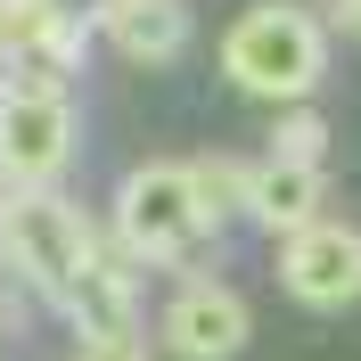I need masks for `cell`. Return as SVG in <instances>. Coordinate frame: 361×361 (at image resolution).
Wrapping results in <instances>:
<instances>
[{"label": "cell", "mask_w": 361, "mask_h": 361, "mask_svg": "<svg viewBox=\"0 0 361 361\" xmlns=\"http://www.w3.org/2000/svg\"><path fill=\"white\" fill-rule=\"evenodd\" d=\"M197 173V197H205V222L222 230L230 214H247V173L255 164H230V157H205V164H189Z\"/></svg>", "instance_id": "obj_10"}, {"label": "cell", "mask_w": 361, "mask_h": 361, "mask_svg": "<svg viewBox=\"0 0 361 361\" xmlns=\"http://www.w3.org/2000/svg\"><path fill=\"white\" fill-rule=\"evenodd\" d=\"M205 197L189 164H140L123 189H115V238L140 255V263H173L180 247L205 238Z\"/></svg>", "instance_id": "obj_2"}, {"label": "cell", "mask_w": 361, "mask_h": 361, "mask_svg": "<svg viewBox=\"0 0 361 361\" xmlns=\"http://www.w3.org/2000/svg\"><path fill=\"white\" fill-rule=\"evenodd\" d=\"M329 8H337V17H345V25L361 33V0H329Z\"/></svg>", "instance_id": "obj_13"}, {"label": "cell", "mask_w": 361, "mask_h": 361, "mask_svg": "<svg viewBox=\"0 0 361 361\" xmlns=\"http://www.w3.org/2000/svg\"><path fill=\"white\" fill-rule=\"evenodd\" d=\"M247 337H255V312L222 279H189L164 304V353H180V361H238Z\"/></svg>", "instance_id": "obj_6"}, {"label": "cell", "mask_w": 361, "mask_h": 361, "mask_svg": "<svg viewBox=\"0 0 361 361\" xmlns=\"http://www.w3.org/2000/svg\"><path fill=\"white\" fill-rule=\"evenodd\" d=\"M279 288L312 312H337L361 295V230L345 222H304L279 238Z\"/></svg>", "instance_id": "obj_5"}, {"label": "cell", "mask_w": 361, "mask_h": 361, "mask_svg": "<svg viewBox=\"0 0 361 361\" xmlns=\"http://www.w3.org/2000/svg\"><path fill=\"white\" fill-rule=\"evenodd\" d=\"M74 157V107L49 82H8L0 90V180L8 189H49Z\"/></svg>", "instance_id": "obj_4"}, {"label": "cell", "mask_w": 361, "mask_h": 361, "mask_svg": "<svg viewBox=\"0 0 361 361\" xmlns=\"http://www.w3.org/2000/svg\"><path fill=\"white\" fill-rule=\"evenodd\" d=\"M247 222H263L271 238H288V230L320 222V164H255L247 173Z\"/></svg>", "instance_id": "obj_9"}, {"label": "cell", "mask_w": 361, "mask_h": 361, "mask_svg": "<svg viewBox=\"0 0 361 361\" xmlns=\"http://www.w3.org/2000/svg\"><path fill=\"white\" fill-rule=\"evenodd\" d=\"M222 74L247 99H271V107H295L312 99V82L329 74V25L295 0H255L247 17L222 33Z\"/></svg>", "instance_id": "obj_1"}, {"label": "cell", "mask_w": 361, "mask_h": 361, "mask_svg": "<svg viewBox=\"0 0 361 361\" xmlns=\"http://www.w3.org/2000/svg\"><path fill=\"white\" fill-rule=\"evenodd\" d=\"M8 263L33 279L42 295H66L74 288V271L99 255V238H90V222H82V205H66L58 189H17L8 197Z\"/></svg>", "instance_id": "obj_3"}, {"label": "cell", "mask_w": 361, "mask_h": 361, "mask_svg": "<svg viewBox=\"0 0 361 361\" xmlns=\"http://www.w3.org/2000/svg\"><path fill=\"white\" fill-rule=\"evenodd\" d=\"M271 157H279V164H320V157H329V123L295 99V107L279 115V132H271Z\"/></svg>", "instance_id": "obj_11"}, {"label": "cell", "mask_w": 361, "mask_h": 361, "mask_svg": "<svg viewBox=\"0 0 361 361\" xmlns=\"http://www.w3.org/2000/svg\"><path fill=\"white\" fill-rule=\"evenodd\" d=\"M99 33L132 66H164V58L189 49V8L180 0H99Z\"/></svg>", "instance_id": "obj_7"}, {"label": "cell", "mask_w": 361, "mask_h": 361, "mask_svg": "<svg viewBox=\"0 0 361 361\" xmlns=\"http://www.w3.org/2000/svg\"><path fill=\"white\" fill-rule=\"evenodd\" d=\"M58 304H66V320H74V337H82V345H132V337H140L132 288H123V271H107L99 255L74 271V288L58 295Z\"/></svg>", "instance_id": "obj_8"}, {"label": "cell", "mask_w": 361, "mask_h": 361, "mask_svg": "<svg viewBox=\"0 0 361 361\" xmlns=\"http://www.w3.org/2000/svg\"><path fill=\"white\" fill-rule=\"evenodd\" d=\"M82 361H140V337L132 345H82Z\"/></svg>", "instance_id": "obj_12"}, {"label": "cell", "mask_w": 361, "mask_h": 361, "mask_svg": "<svg viewBox=\"0 0 361 361\" xmlns=\"http://www.w3.org/2000/svg\"><path fill=\"white\" fill-rule=\"evenodd\" d=\"M0 74H8V42H0Z\"/></svg>", "instance_id": "obj_14"}]
</instances>
